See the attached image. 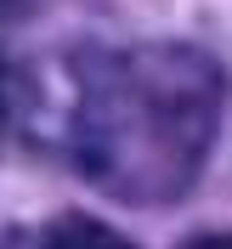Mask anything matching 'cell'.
Segmentation results:
<instances>
[{"label":"cell","mask_w":232,"mask_h":249,"mask_svg":"<svg viewBox=\"0 0 232 249\" xmlns=\"http://www.w3.org/2000/svg\"><path fill=\"white\" fill-rule=\"evenodd\" d=\"M227 79L198 46H119L79 68L74 159L125 204H170L215 147Z\"/></svg>","instance_id":"cell-1"},{"label":"cell","mask_w":232,"mask_h":249,"mask_svg":"<svg viewBox=\"0 0 232 249\" xmlns=\"http://www.w3.org/2000/svg\"><path fill=\"white\" fill-rule=\"evenodd\" d=\"M34 249H136V244L119 238L113 227H102V221H91V215H57L34 238Z\"/></svg>","instance_id":"cell-2"},{"label":"cell","mask_w":232,"mask_h":249,"mask_svg":"<svg viewBox=\"0 0 232 249\" xmlns=\"http://www.w3.org/2000/svg\"><path fill=\"white\" fill-rule=\"evenodd\" d=\"M187 249H232V238L215 232V238H198V244H187Z\"/></svg>","instance_id":"cell-3"},{"label":"cell","mask_w":232,"mask_h":249,"mask_svg":"<svg viewBox=\"0 0 232 249\" xmlns=\"http://www.w3.org/2000/svg\"><path fill=\"white\" fill-rule=\"evenodd\" d=\"M0 6H17V0H0Z\"/></svg>","instance_id":"cell-4"}]
</instances>
